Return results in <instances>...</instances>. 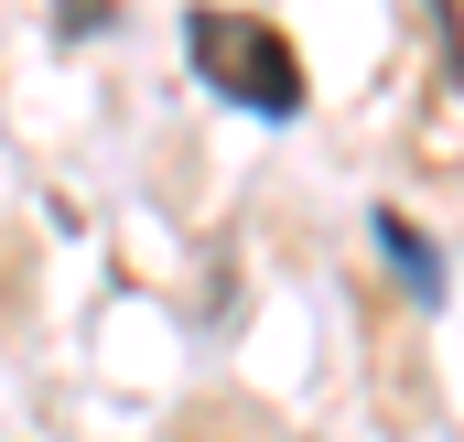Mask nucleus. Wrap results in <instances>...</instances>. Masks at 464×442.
Wrapping results in <instances>:
<instances>
[{
    "label": "nucleus",
    "instance_id": "nucleus-1",
    "mask_svg": "<svg viewBox=\"0 0 464 442\" xmlns=\"http://www.w3.org/2000/svg\"><path fill=\"white\" fill-rule=\"evenodd\" d=\"M184 43H195V76L237 98L248 119H303V65H292V43L270 33V22H248V11H184Z\"/></svg>",
    "mask_w": 464,
    "mask_h": 442
},
{
    "label": "nucleus",
    "instance_id": "nucleus-2",
    "mask_svg": "<svg viewBox=\"0 0 464 442\" xmlns=\"http://www.w3.org/2000/svg\"><path fill=\"white\" fill-rule=\"evenodd\" d=\"M378 248H389V270H400L421 303H443V248H432L411 216H389V206H378Z\"/></svg>",
    "mask_w": 464,
    "mask_h": 442
},
{
    "label": "nucleus",
    "instance_id": "nucleus-3",
    "mask_svg": "<svg viewBox=\"0 0 464 442\" xmlns=\"http://www.w3.org/2000/svg\"><path fill=\"white\" fill-rule=\"evenodd\" d=\"M54 11H65V33H98L109 22V0H54Z\"/></svg>",
    "mask_w": 464,
    "mask_h": 442
}]
</instances>
